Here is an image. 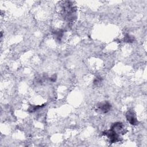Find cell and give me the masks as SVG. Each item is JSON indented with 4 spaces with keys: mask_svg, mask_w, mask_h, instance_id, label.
Here are the masks:
<instances>
[{
    "mask_svg": "<svg viewBox=\"0 0 147 147\" xmlns=\"http://www.w3.org/2000/svg\"><path fill=\"white\" fill-rule=\"evenodd\" d=\"M127 119L132 125H134L136 123V119L134 117L133 113H129V114L127 115Z\"/></svg>",
    "mask_w": 147,
    "mask_h": 147,
    "instance_id": "1",
    "label": "cell"
}]
</instances>
